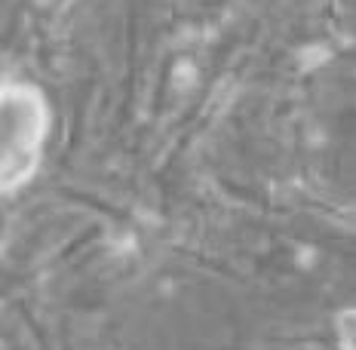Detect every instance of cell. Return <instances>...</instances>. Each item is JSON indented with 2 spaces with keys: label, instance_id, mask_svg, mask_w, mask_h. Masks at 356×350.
Returning <instances> with one entry per match:
<instances>
[{
  "label": "cell",
  "instance_id": "2",
  "mask_svg": "<svg viewBox=\"0 0 356 350\" xmlns=\"http://www.w3.org/2000/svg\"><path fill=\"white\" fill-rule=\"evenodd\" d=\"M335 338L341 350H356V308H344L335 314Z\"/></svg>",
  "mask_w": 356,
  "mask_h": 350
},
{
  "label": "cell",
  "instance_id": "1",
  "mask_svg": "<svg viewBox=\"0 0 356 350\" xmlns=\"http://www.w3.org/2000/svg\"><path fill=\"white\" fill-rule=\"evenodd\" d=\"M53 129V108L40 86L28 80H3L0 93V191L25 188L43 163Z\"/></svg>",
  "mask_w": 356,
  "mask_h": 350
}]
</instances>
